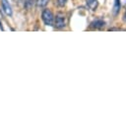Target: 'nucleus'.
Wrapping results in <instances>:
<instances>
[{
    "instance_id": "13",
    "label": "nucleus",
    "mask_w": 126,
    "mask_h": 125,
    "mask_svg": "<svg viewBox=\"0 0 126 125\" xmlns=\"http://www.w3.org/2000/svg\"><path fill=\"white\" fill-rule=\"evenodd\" d=\"M0 29H1V30H3V27H2V24H1V22H0Z\"/></svg>"
},
{
    "instance_id": "2",
    "label": "nucleus",
    "mask_w": 126,
    "mask_h": 125,
    "mask_svg": "<svg viewBox=\"0 0 126 125\" xmlns=\"http://www.w3.org/2000/svg\"><path fill=\"white\" fill-rule=\"evenodd\" d=\"M54 26L57 29H62L66 26V17L63 13L59 12L56 14V16L54 17Z\"/></svg>"
},
{
    "instance_id": "8",
    "label": "nucleus",
    "mask_w": 126,
    "mask_h": 125,
    "mask_svg": "<svg viewBox=\"0 0 126 125\" xmlns=\"http://www.w3.org/2000/svg\"><path fill=\"white\" fill-rule=\"evenodd\" d=\"M33 2H34V0H26L25 1V7L27 9H31L33 5Z\"/></svg>"
},
{
    "instance_id": "12",
    "label": "nucleus",
    "mask_w": 126,
    "mask_h": 125,
    "mask_svg": "<svg viewBox=\"0 0 126 125\" xmlns=\"http://www.w3.org/2000/svg\"><path fill=\"white\" fill-rule=\"evenodd\" d=\"M123 21L126 22V11H125V13H124V15H123Z\"/></svg>"
},
{
    "instance_id": "5",
    "label": "nucleus",
    "mask_w": 126,
    "mask_h": 125,
    "mask_svg": "<svg viewBox=\"0 0 126 125\" xmlns=\"http://www.w3.org/2000/svg\"><path fill=\"white\" fill-rule=\"evenodd\" d=\"M120 8H121V3L119 0H115L114 1V5H113V9H112V13L114 16L118 15L119 14V11H120Z\"/></svg>"
},
{
    "instance_id": "10",
    "label": "nucleus",
    "mask_w": 126,
    "mask_h": 125,
    "mask_svg": "<svg viewBox=\"0 0 126 125\" xmlns=\"http://www.w3.org/2000/svg\"><path fill=\"white\" fill-rule=\"evenodd\" d=\"M108 31H121V29L120 28H110V29H108Z\"/></svg>"
},
{
    "instance_id": "11",
    "label": "nucleus",
    "mask_w": 126,
    "mask_h": 125,
    "mask_svg": "<svg viewBox=\"0 0 126 125\" xmlns=\"http://www.w3.org/2000/svg\"><path fill=\"white\" fill-rule=\"evenodd\" d=\"M121 5H126V0H119Z\"/></svg>"
},
{
    "instance_id": "7",
    "label": "nucleus",
    "mask_w": 126,
    "mask_h": 125,
    "mask_svg": "<svg viewBox=\"0 0 126 125\" xmlns=\"http://www.w3.org/2000/svg\"><path fill=\"white\" fill-rule=\"evenodd\" d=\"M48 2H49V0H36V6H37L38 8L45 7Z\"/></svg>"
},
{
    "instance_id": "9",
    "label": "nucleus",
    "mask_w": 126,
    "mask_h": 125,
    "mask_svg": "<svg viewBox=\"0 0 126 125\" xmlns=\"http://www.w3.org/2000/svg\"><path fill=\"white\" fill-rule=\"evenodd\" d=\"M66 2H67V0H57V5L60 7H63L66 4Z\"/></svg>"
},
{
    "instance_id": "3",
    "label": "nucleus",
    "mask_w": 126,
    "mask_h": 125,
    "mask_svg": "<svg viewBox=\"0 0 126 125\" xmlns=\"http://www.w3.org/2000/svg\"><path fill=\"white\" fill-rule=\"evenodd\" d=\"M104 26H105V21H103L102 19H95L90 25L92 29H102Z\"/></svg>"
},
{
    "instance_id": "4",
    "label": "nucleus",
    "mask_w": 126,
    "mask_h": 125,
    "mask_svg": "<svg viewBox=\"0 0 126 125\" xmlns=\"http://www.w3.org/2000/svg\"><path fill=\"white\" fill-rule=\"evenodd\" d=\"M2 8H3V11L5 12L6 15L12 16L13 11H12V7L9 4V1L8 0H2Z\"/></svg>"
},
{
    "instance_id": "6",
    "label": "nucleus",
    "mask_w": 126,
    "mask_h": 125,
    "mask_svg": "<svg viewBox=\"0 0 126 125\" xmlns=\"http://www.w3.org/2000/svg\"><path fill=\"white\" fill-rule=\"evenodd\" d=\"M86 3L92 11H94L97 7V0H86Z\"/></svg>"
},
{
    "instance_id": "1",
    "label": "nucleus",
    "mask_w": 126,
    "mask_h": 125,
    "mask_svg": "<svg viewBox=\"0 0 126 125\" xmlns=\"http://www.w3.org/2000/svg\"><path fill=\"white\" fill-rule=\"evenodd\" d=\"M41 19H42L44 25H46V26H53V23H54V16H53L52 12H51L49 9H44V10L42 11Z\"/></svg>"
}]
</instances>
